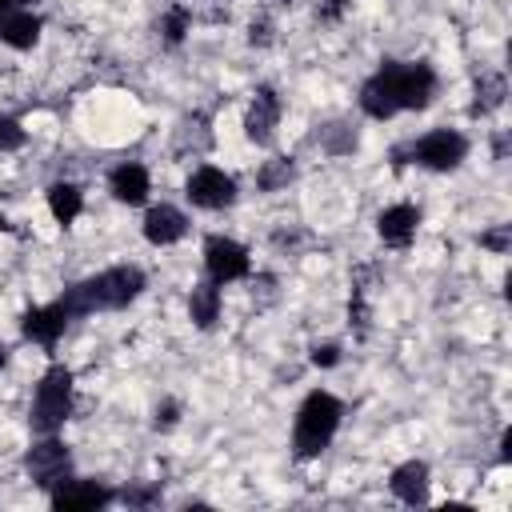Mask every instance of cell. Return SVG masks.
Here are the masks:
<instances>
[{
	"label": "cell",
	"instance_id": "1",
	"mask_svg": "<svg viewBox=\"0 0 512 512\" xmlns=\"http://www.w3.org/2000/svg\"><path fill=\"white\" fill-rule=\"evenodd\" d=\"M436 92V72L428 64H400V60H388L376 76L364 80L360 88V108L372 116V120H388L396 112H416V108H428Z\"/></svg>",
	"mask_w": 512,
	"mask_h": 512
},
{
	"label": "cell",
	"instance_id": "2",
	"mask_svg": "<svg viewBox=\"0 0 512 512\" xmlns=\"http://www.w3.org/2000/svg\"><path fill=\"white\" fill-rule=\"evenodd\" d=\"M144 292V272L136 264H116V268H104L100 276H88L80 284H72L60 304L68 308V316H88V312H116V308H128L136 296Z\"/></svg>",
	"mask_w": 512,
	"mask_h": 512
},
{
	"label": "cell",
	"instance_id": "3",
	"mask_svg": "<svg viewBox=\"0 0 512 512\" xmlns=\"http://www.w3.org/2000/svg\"><path fill=\"white\" fill-rule=\"evenodd\" d=\"M340 416H344V404H340L332 392H324V388L308 392L304 404L296 408V424H292V456H296V460H312V456H320V452L332 444V436H336V428H340Z\"/></svg>",
	"mask_w": 512,
	"mask_h": 512
},
{
	"label": "cell",
	"instance_id": "4",
	"mask_svg": "<svg viewBox=\"0 0 512 512\" xmlns=\"http://www.w3.org/2000/svg\"><path fill=\"white\" fill-rule=\"evenodd\" d=\"M72 416V372L64 364H52L40 384H36V396H32V412H28V424L32 432L40 436H56V428Z\"/></svg>",
	"mask_w": 512,
	"mask_h": 512
},
{
	"label": "cell",
	"instance_id": "5",
	"mask_svg": "<svg viewBox=\"0 0 512 512\" xmlns=\"http://www.w3.org/2000/svg\"><path fill=\"white\" fill-rule=\"evenodd\" d=\"M468 156V140L456 132V128H436V132H424L420 140H412L408 148V160L428 168V172H452L460 168V160Z\"/></svg>",
	"mask_w": 512,
	"mask_h": 512
},
{
	"label": "cell",
	"instance_id": "6",
	"mask_svg": "<svg viewBox=\"0 0 512 512\" xmlns=\"http://www.w3.org/2000/svg\"><path fill=\"white\" fill-rule=\"evenodd\" d=\"M24 468H28V476H32L36 488H48V492H52L56 484L68 480V472H72V452H68V444H60L56 436H44V440H36V444L28 448Z\"/></svg>",
	"mask_w": 512,
	"mask_h": 512
},
{
	"label": "cell",
	"instance_id": "7",
	"mask_svg": "<svg viewBox=\"0 0 512 512\" xmlns=\"http://www.w3.org/2000/svg\"><path fill=\"white\" fill-rule=\"evenodd\" d=\"M204 268H208V276L216 284H232V280H244L248 276L252 256L232 236H208V244H204Z\"/></svg>",
	"mask_w": 512,
	"mask_h": 512
},
{
	"label": "cell",
	"instance_id": "8",
	"mask_svg": "<svg viewBox=\"0 0 512 512\" xmlns=\"http://www.w3.org/2000/svg\"><path fill=\"white\" fill-rule=\"evenodd\" d=\"M188 200L196 208H208V212H220L228 204H236V180L212 164H200L192 176H188Z\"/></svg>",
	"mask_w": 512,
	"mask_h": 512
},
{
	"label": "cell",
	"instance_id": "9",
	"mask_svg": "<svg viewBox=\"0 0 512 512\" xmlns=\"http://www.w3.org/2000/svg\"><path fill=\"white\" fill-rule=\"evenodd\" d=\"M52 508L56 512H92V508H104L112 500V492L96 480H64L52 488Z\"/></svg>",
	"mask_w": 512,
	"mask_h": 512
},
{
	"label": "cell",
	"instance_id": "10",
	"mask_svg": "<svg viewBox=\"0 0 512 512\" xmlns=\"http://www.w3.org/2000/svg\"><path fill=\"white\" fill-rule=\"evenodd\" d=\"M68 308L56 300V304H44V308H28L24 316H20V332L28 336V340H36V344H44V348H52L56 340H60V332L68 328Z\"/></svg>",
	"mask_w": 512,
	"mask_h": 512
},
{
	"label": "cell",
	"instance_id": "11",
	"mask_svg": "<svg viewBox=\"0 0 512 512\" xmlns=\"http://www.w3.org/2000/svg\"><path fill=\"white\" fill-rule=\"evenodd\" d=\"M276 120H280V100L272 88H256L248 112H244V136L252 144H268L272 132H276Z\"/></svg>",
	"mask_w": 512,
	"mask_h": 512
},
{
	"label": "cell",
	"instance_id": "12",
	"mask_svg": "<svg viewBox=\"0 0 512 512\" xmlns=\"http://www.w3.org/2000/svg\"><path fill=\"white\" fill-rule=\"evenodd\" d=\"M416 228H420V208L412 204H392L376 216V232L388 248H408L416 240Z\"/></svg>",
	"mask_w": 512,
	"mask_h": 512
},
{
	"label": "cell",
	"instance_id": "13",
	"mask_svg": "<svg viewBox=\"0 0 512 512\" xmlns=\"http://www.w3.org/2000/svg\"><path fill=\"white\" fill-rule=\"evenodd\" d=\"M184 232H188V216H184L180 208H172V204L148 208V216H144V240H148V244L168 248V244L184 240Z\"/></svg>",
	"mask_w": 512,
	"mask_h": 512
},
{
	"label": "cell",
	"instance_id": "14",
	"mask_svg": "<svg viewBox=\"0 0 512 512\" xmlns=\"http://www.w3.org/2000/svg\"><path fill=\"white\" fill-rule=\"evenodd\" d=\"M388 488H392V496L404 500V504H424V500H428V464H424V460H404V464H396L392 476H388Z\"/></svg>",
	"mask_w": 512,
	"mask_h": 512
},
{
	"label": "cell",
	"instance_id": "15",
	"mask_svg": "<svg viewBox=\"0 0 512 512\" xmlns=\"http://www.w3.org/2000/svg\"><path fill=\"white\" fill-rule=\"evenodd\" d=\"M40 16L36 12H28V8H12V12H4L0 16V44H8V48H16V52H28L36 40H40Z\"/></svg>",
	"mask_w": 512,
	"mask_h": 512
},
{
	"label": "cell",
	"instance_id": "16",
	"mask_svg": "<svg viewBox=\"0 0 512 512\" xmlns=\"http://www.w3.org/2000/svg\"><path fill=\"white\" fill-rule=\"evenodd\" d=\"M148 168L144 164H120V168H112V176H108V192L120 200V204H128V208H136V204H144L148 200Z\"/></svg>",
	"mask_w": 512,
	"mask_h": 512
},
{
	"label": "cell",
	"instance_id": "17",
	"mask_svg": "<svg viewBox=\"0 0 512 512\" xmlns=\"http://www.w3.org/2000/svg\"><path fill=\"white\" fill-rule=\"evenodd\" d=\"M188 316H192V324L204 328V332L220 320V288H216V280H204V284L192 288V296H188Z\"/></svg>",
	"mask_w": 512,
	"mask_h": 512
},
{
	"label": "cell",
	"instance_id": "18",
	"mask_svg": "<svg viewBox=\"0 0 512 512\" xmlns=\"http://www.w3.org/2000/svg\"><path fill=\"white\" fill-rule=\"evenodd\" d=\"M48 212H52V220L56 224H72L80 212H84V192L76 188V184H68V180H60V184H52L48 188Z\"/></svg>",
	"mask_w": 512,
	"mask_h": 512
},
{
	"label": "cell",
	"instance_id": "19",
	"mask_svg": "<svg viewBox=\"0 0 512 512\" xmlns=\"http://www.w3.org/2000/svg\"><path fill=\"white\" fill-rule=\"evenodd\" d=\"M288 180H292V160H284V156L268 160V164L256 172V184H260L264 192H276V188H284Z\"/></svg>",
	"mask_w": 512,
	"mask_h": 512
},
{
	"label": "cell",
	"instance_id": "20",
	"mask_svg": "<svg viewBox=\"0 0 512 512\" xmlns=\"http://www.w3.org/2000/svg\"><path fill=\"white\" fill-rule=\"evenodd\" d=\"M160 32H164V40L168 44H180L184 40V32H188V8H168L164 12V20H160Z\"/></svg>",
	"mask_w": 512,
	"mask_h": 512
},
{
	"label": "cell",
	"instance_id": "21",
	"mask_svg": "<svg viewBox=\"0 0 512 512\" xmlns=\"http://www.w3.org/2000/svg\"><path fill=\"white\" fill-rule=\"evenodd\" d=\"M476 96H484V100H476L480 112L500 108V104H504V80H500V76H484V80L476 84Z\"/></svg>",
	"mask_w": 512,
	"mask_h": 512
},
{
	"label": "cell",
	"instance_id": "22",
	"mask_svg": "<svg viewBox=\"0 0 512 512\" xmlns=\"http://www.w3.org/2000/svg\"><path fill=\"white\" fill-rule=\"evenodd\" d=\"M24 144V128L12 116H0V152H16Z\"/></svg>",
	"mask_w": 512,
	"mask_h": 512
},
{
	"label": "cell",
	"instance_id": "23",
	"mask_svg": "<svg viewBox=\"0 0 512 512\" xmlns=\"http://www.w3.org/2000/svg\"><path fill=\"white\" fill-rule=\"evenodd\" d=\"M480 244H484V248H492V252H508V224H500V228L484 232V236H480Z\"/></svg>",
	"mask_w": 512,
	"mask_h": 512
},
{
	"label": "cell",
	"instance_id": "24",
	"mask_svg": "<svg viewBox=\"0 0 512 512\" xmlns=\"http://www.w3.org/2000/svg\"><path fill=\"white\" fill-rule=\"evenodd\" d=\"M336 360H340V348H336V344H316V348H312V364L332 368Z\"/></svg>",
	"mask_w": 512,
	"mask_h": 512
},
{
	"label": "cell",
	"instance_id": "25",
	"mask_svg": "<svg viewBox=\"0 0 512 512\" xmlns=\"http://www.w3.org/2000/svg\"><path fill=\"white\" fill-rule=\"evenodd\" d=\"M160 500V488H128L124 492V504H152Z\"/></svg>",
	"mask_w": 512,
	"mask_h": 512
},
{
	"label": "cell",
	"instance_id": "26",
	"mask_svg": "<svg viewBox=\"0 0 512 512\" xmlns=\"http://www.w3.org/2000/svg\"><path fill=\"white\" fill-rule=\"evenodd\" d=\"M172 424H176V404L156 408V428H172Z\"/></svg>",
	"mask_w": 512,
	"mask_h": 512
},
{
	"label": "cell",
	"instance_id": "27",
	"mask_svg": "<svg viewBox=\"0 0 512 512\" xmlns=\"http://www.w3.org/2000/svg\"><path fill=\"white\" fill-rule=\"evenodd\" d=\"M340 8H344V0H328V8H324L320 16H324V20H336V16H340Z\"/></svg>",
	"mask_w": 512,
	"mask_h": 512
},
{
	"label": "cell",
	"instance_id": "28",
	"mask_svg": "<svg viewBox=\"0 0 512 512\" xmlns=\"http://www.w3.org/2000/svg\"><path fill=\"white\" fill-rule=\"evenodd\" d=\"M4 364H8V348L0 344V368H4Z\"/></svg>",
	"mask_w": 512,
	"mask_h": 512
},
{
	"label": "cell",
	"instance_id": "29",
	"mask_svg": "<svg viewBox=\"0 0 512 512\" xmlns=\"http://www.w3.org/2000/svg\"><path fill=\"white\" fill-rule=\"evenodd\" d=\"M4 12H12V0H0V16H4Z\"/></svg>",
	"mask_w": 512,
	"mask_h": 512
},
{
	"label": "cell",
	"instance_id": "30",
	"mask_svg": "<svg viewBox=\"0 0 512 512\" xmlns=\"http://www.w3.org/2000/svg\"><path fill=\"white\" fill-rule=\"evenodd\" d=\"M28 4H32V0H12V8H28Z\"/></svg>",
	"mask_w": 512,
	"mask_h": 512
}]
</instances>
